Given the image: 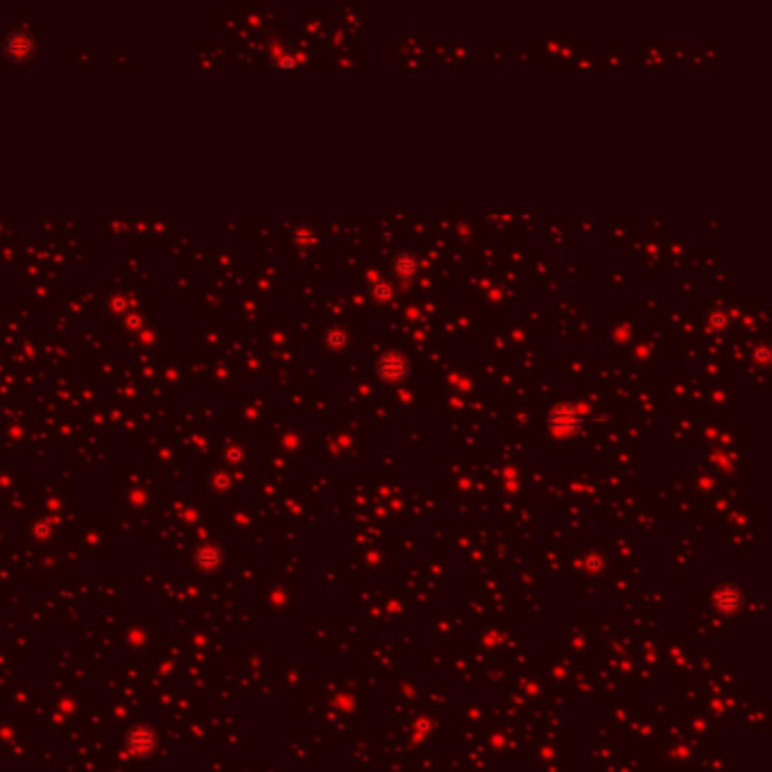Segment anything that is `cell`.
<instances>
[{
	"instance_id": "obj_1",
	"label": "cell",
	"mask_w": 772,
	"mask_h": 772,
	"mask_svg": "<svg viewBox=\"0 0 772 772\" xmlns=\"http://www.w3.org/2000/svg\"><path fill=\"white\" fill-rule=\"evenodd\" d=\"M548 426H551L555 433L573 435L582 426V417L573 403L564 401V403H557L551 410V414H548Z\"/></svg>"
},
{
	"instance_id": "obj_2",
	"label": "cell",
	"mask_w": 772,
	"mask_h": 772,
	"mask_svg": "<svg viewBox=\"0 0 772 772\" xmlns=\"http://www.w3.org/2000/svg\"><path fill=\"white\" fill-rule=\"evenodd\" d=\"M376 372H379V376L383 381L397 383V381H403L405 376H408L410 365H408V358H405L401 351H385L379 358V362H376Z\"/></svg>"
},
{
	"instance_id": "obj_3",
	"label": "cell",
	"mask_w": 772,
	"mask_h": 772,
	"mask_svg": "<svg viewBox=\"0 0 772 772\" xmlns=\"http://www.w3.org/2000/svg\"><path fill=\"white\" fill-rule=\"evenodd\" d=\"M392 270L399 279H412V277H417L419 274L421 263L412 251H401L399 256L392 261Z\"/></svg>"
}]
</instances>
